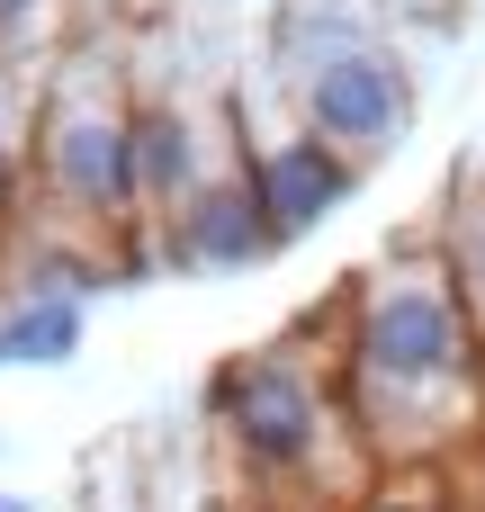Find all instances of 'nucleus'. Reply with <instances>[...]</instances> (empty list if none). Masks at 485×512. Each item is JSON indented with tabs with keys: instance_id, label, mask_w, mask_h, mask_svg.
I'll return each instance as SVG.
<instances>
[{
	"instance_id": "obj_11",
	"label": "nucleus",
	"mask_w": 485,
	"mask_h": 512,
	"mask_svg": "<svg viewBox=\"0 0 485 512\" xmlns=\"http://www.w3.org/2000/svg\"><path fill=\"white\" fill-rule=\"evenodd\" d=\"M18 216H27V162H18V153L0 144V234H9Z\"/></svg>"
},
{
	"instance_id": "obj_3",
	"label": "nucleus",
	"mask_w": 485,
	"mask_h": 512,
	"mask_svg": "<svg viewBox=\"0 0 485 512\" xmlns=\"http://www.w3.org/2000/svg\"><path fill=\"white\" fill-rule=\"evenodd\" d=\"M36 189L72 216V225H135L144 216V189H135V99L108 81V72H63L36 108Z\"/></svg>"
},
{
	"instance_id": "obj_1",
	"label": "nucleus",
	"mask_w": 485,
	"mask_h": 512,
	"mask_svg": "<svg viewBox=\"0 0 485 512\" xmlns=\"http://www.w3.org/2000/svg\"><path fill=\"white\" fill-rule=\"evenodd\" d=\"M333 378L378 468L441 459L485 432V342L468 324V297L441 243H405L351 279Z\"/></svg>"
},
{
	"instance_id": "obj_8",
	"label": "nucleus",
	"mask_w": 485,
	"mask_h": 512,
	"mask_svg": "<svg viewBox=\"0 0 485 512\" xmlns=\"http://www.w3.org/2000/svg\"><path fill=\"white\" fill-rule=\"evenodd\" d=\"M81 333H90L81 297L18 288V306L0 315V369H63V360H81Z\"/></svg>"
},
{
	"instance_id": "obj_5",
	"label": "nucleus",
	"mask_w": 485,
	"mask_h": 512,
	"mask_svg": "<svg viewBox=\"0 0 485 512\" xmlns=\"http://www.w3.org/2000/svg\"><path fill=\"white\" fill-rule=\"evenodd\" d=\"M234 162H243V180H252V198H261V216H270L279 243L333 225V216L360 198V180H369V171H360L342 144H324L315 126H288V135H270V144H243Z\"/></svg>"
},
{
	"instance_id": "obj_4",
	"label": "nucleus",
	"mask_w": 485,
	"mask_h": 512,
	"mask_svg": "<svg viewBox=\"0 0 485 512\" xmlns=\"http://www.w3.org/2000/svg\"><path fill=\"white\" fill-rule=\"evenodd\" d=\"M297 126L342 144L360 171L396 162L405 135H414V72H405V54L369 45V36H324L297 63Z\"/></svg>"
},
{
	"instance_id": "obj_2",
	"label": "nucleus",
	"mask_w": 485,
	"mask_h": 512,
	"mask_svg": "<svg viewBox=\"0 0 485 512\" xmlns=\"http://www.w3.org/2000/svg\"><path fill=\"white\" fill-rule=\"evenodd\" d=\"M207 423L234 477L279 504H351L378 468L342 405L333 360H306V351H234L207 387Z\"/></svg>"
},
{
	"instance_id": "obj_12",
	"label": "nucleus",
	"mask_w": 485,
	"mask_h": 512,
	"mask_svg": "<svg viewBox=\"0 0 485 512\" xmlns=\"http://www.w3.org/2000/svg\"><path fill=\"white\" fill-rule=\"evenodd\" d=\"M0 512H36V504H27V495H0Z\"/></svg>"
},
{
	"instance_id": "obj_7",
	"label": "nucleus",
	"mask_w": 485,
	"mask_h": 512,
	"mask_svg": "<svg viewBox=\"0 0 485 512\" xmlns=\"http://www.w3.org/2000/svg\"><path fill=\"white\" fill-rule=\"evenodd\" d=\"M216 162H207V126L180 108V99H135V189H144V216L162 225L189 189H207Z\"/></svg>"
},
{
	"instance_id": "obj_10",
	"label": "nucleus",
	"mask_w": 485,
	"mask_h": 512,
	"mask_svg": "<svg viewBox=\"0 0 485 512\" xmlns=\"http://www.w3.org/2000/svg\"><path fill=\"white\" fill-rule=\"evenodd\" d=\"M45 27V0H0V54H27Z\"/></svg>"
},
{
	"instance_id": "obj_9",
	"label": "nucleus",
	"mask_w": 485,
	"mask_h": 512,
	"mask_svg": "<svg viewBox=\"0 0 485 512\" xmlns=\"http://www.w3.org/2000/svg\"><path fill=\"white\" fill-rule=\"evenodd\" d=\"M450 279H459V297H468V324H477V342H485V189L459 207V225H450Z\"/></svg>"
},
{
	"instance_id": "obj_6",
	"label": "nucleus",
	"mask_w": 485,
	"mask_h": 512,
	"mask_svg": "<svg viewBox=\"0 0 485 512\" xmlns=\"http://www.w3.org/2000/svg\"><path fill=\"white\" fill-rule=\"evenodd\" d=\"M270 252H279V234H270V216H261V198H252L243 162H234V171H216L207 189H189V198L162 216V261H171V270L234 279V270H261Z\"/></svg>"
}]
</instances>
